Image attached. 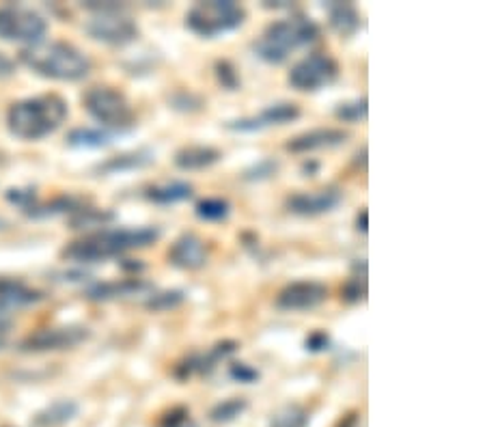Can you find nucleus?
<instances>
[{
    "label": "nucleus",
    "mask_w": 485,
    "mask_h": 427,
    "mask_svg": "<svg viewBox=\"0 0 485 427\" xmlns=\"http://www.w3.org/2000/svg\"><path fill=\"white\" fill-rule=\"evenodd\" d=\"M70 117L67 102L56 93L14 102L7 111V128L22 141H42L54 134Z\"/></svg>",
    "instance_id": "nucleus-1"
},
{
    "label": "nucleus",
    "mask_w": 485,
    "mask_h": 427,
    "mask_svg": "<svg viewBox=\"0 0 485 427\" xmlns=\"http://www.w3.org/2000/svg\"><path fill=\"white\" fill-rule=\"evenodd\" d=\"M160 238L156 227H134V229H102L72 242L63 250L65 259L78 264H95L128 253L134 248H145Z\"/></svg>",
    "instance_id": "nucleus-2"
},
{
    "label": "nucleus",
    "mask_w": 485,
    "mask_h": 427,
    "mask_svg": "<svg viewBox=\"0 0 485 427\" xmlns=\"http://www.w3.org/2000/svg\"><path fill=\"white\" fill-rule=\"evenodd\" d=\"M24 63L37 76L59 82H78L89 76L91 59L82 50L67 42H39L20 53Z\"/></svg>",
    "instance_id": "nucleus-3"
},
{
    "label": "nucleus",
    "mask_w": 485,
    "mask_h": 427,
    "mask_svg": "<svg viewBox=\"0 0 485 427\" xmlns=\"http://www.w3.org/2000/svg\"><path fill=\"white\" fill-rule=\"evenodd\" d=\"M319 37V26L315 20L306 18V15H291V18L272 22L253 44V53L261 61L270 63V65H281L289 59L291 53L309 45Z\"/></svg>",
    "instance_id": "nucleus-4"
},
{
    "label": "nucleus",
    "mask_w": 485,
    "mask_h": 427,
    "mask_svg": "<svg viewBox=\"0 0 485 427\" xmlns=\"http://www.w3.org/2000/svg\"><path fill=\"white\" fill-rule=\"evenodd\" d=\"M247 20V9L231 0H209L197 3L186 14V26L194 35L203 39H214L225 33L236 31Z\"/></svg>",
    "instance_id": "nucleus-5"
},
{
    "label": "nucleus",
    "mask_w": 485,
    "mask_h": 427,
    "mask_svg": "<svg viewBox=\"0 0 485 427\" xmlns=\"http://www.w3.org/2000/svg\"><path fill=\"white\" fill-rule=\"evenodd\" d=\"M84 108L106 130H130L134 125V111L121 91L112 87H91L84 93Z\"/></svg>",
    "instance_id": "nucleus-6"
},
{
    "label": "nucleus",
    "mask_w": 485,
    "mask_h": 427,
    "mask_svg": "<svg viewBox=\"0 0 485 427\" xmlns=\"http://www.w3.org/2000/svg\"><path fill=\"white\" fill-rule=\"evenodd\" d=\"M95 11V15L87 20L84 31L95 42L108 45H128L139 39V26L132 18L121 14V7L117 5H89Z\"/></svg>",
    "instance_id": "nucleus-7"
},
{
    "label": "nucleus",
    "mask_w": 485,
    "mask_h": 427,
    "mask_svg": "<svg viewBox=\"0 0 485 427\" xmlns=\"http://www.w3.org/2000/svg\"><path fill=\"white\" fill-rule=\"evenodd\" d=\"M48 33V22L37 11L26 7H0V39L11 44L35 45L44 42Z\"/></svg>",
    "instance_id": "nucleus-8"
},
{
    "label": "nucleus",
    "mask_w": 485,
    "mask_h": 427,
    "mask_svg": "<svg viewBox=\"0 0 485 427\" xmlns=\"http://www.w3.org/2000/svg\"><path fill=\"white\" fill-rule=\"evenodd\" d=\"M336 76H339V65L333 56L326 53H313L291 67L287 81L296 91L306 93V91H319L335 82Z\"/></svg>",
    "instance_id": "nucleus-9"
},
{
    "label": "nucleus",
    "mask_w": 485,
    "mask_h": 427,
    "mask_svg": "<svg viewBox=\"0 0 485 427\" xmlns=\"http://www.w3.org/2000/svg\"><path fill=\"white\" fill-rule=\"evenodd\" d=\"M89 339V328L84 326H54V328H42L37 333L28 335L22 341V350L24 352H56V350H70Z\"/></svg>",
    "instance_id": "nucleus-10"
},
{
    "label": "nucleus",
    "mask_w": 485,
    "mask_h": 427,
    "mask_svg": "<svg viewBox=\"0 0 485 427\" xmlns=\"http://www.w3.org/2000/svg\"><path fill=\"white\" fill-rule=\"evenodd\" d=\"M328 298V287L317 281H296L276 296V306L283 311H309Z\"/></svg>",
    "instance_id": "nucleus-11"
},
{
    "label": "nucleus",
    "mask_w": 485,
    "mask_h": 427,
    "mask_svg": "<svg viewBox=\"0 0 485 427\" xmlns=\"http://www.w3.org/2000/svg\"><path fill=\"white\" fill-rule=\"evenodd\" d=\"M298 117H300V106L291 104V102H278V104L266 106L259 115L229 121L227 123V128L233 130V132H259V130L272 128V125L291 123Z\"/></svg>",
    "instance_id": "nucleus-12"
},
{
    "label": "nucleus",
    "mask_w": 485,
    "mask_h": 427,
    "mask_svg": "<svg viewBox=\"0 0 485 427\" xmlns=\"http://www.w3.org/2000/svg\"><path fill=\"white\" fill-rule=\"evenodd\" d=\"M341 192L336 188H322L313 192H298L287 199V209L291 214L298 216H319L333 212L336 205L341 203Z\"/></svg>",
    "instance_id": "nucleus-13"
},
{
    "label": "nucleus",
    "mask_w": 485,
    "mask_h": 427,
    "mask_svg": "<svg viewBox=\"0 0 485 427\" xmlns=\"http://www.w3.org/2000/svg\"><path fill=\"white\" fill-rule=\"evenodd\" d=\"M208 244L197 233H184L169 248V261L181 270H199L208 264Z\"/></svg>",
    "instance_id": "nucleus-14"
},
{
    "label": "nucleus",
    "mask_w": 485,
    "mask_h": 427,
    "mask_svg": "<svg viewBox=\"0 0 485 427\" xmlns=\"http://www.w3.org/2000/svg\"><path fill=\"white\" fill-rule=\"evenodd\" d=\"M153 294V285L142 278H123V281L97 283L87 292L89 300H117V298H134V296Z\"/></svg>",
    "instance_id": "nucleus-15"
},
{
    "label": "nucleus",
    "mask_w": 485,
    "mask_h": 427,
    "mask_svg": "<svg viewBox=\"0 0 485 427\" xmlns=\"http://www.w3.org/2000/svg\"><path fill=\"white\" fill-rule=\"evenodd\" d=\"M347 141V132L336 128H317L311 132H305L287 142V151L291 153H311L317 150H330L339 147Z\"/></svg>",
    "instance_id": "nucleus-16"
},
{
    "label": "nucleus",
    "mask_w": 485,
    "mask_h": 427,
    "mask_svg": "<svg viewBox=\"0 0 485 427\" xmlns=\"http://www.w3.org/2000/svg\"><path fill=\"white\" fill-rule=\"evenodd\" d=\"M44 300V294L39 289L28 287L26 283L18 278H3L0 277V311L9 313L14 309H24V306L37 305Z\"/></svg>",
    "instance_id": "nucleus-17"
},
{
    "label": "nucleus",
    "mask_w": 485,
    "mask_h": 427,
    "mask_svg": "<svg viewBox=\"0 0 485 427\" xmlns=\"http://www.w3.org/2000/svg\"><path fill=\"white\" fill-rule=\"evenodd\" d=\"M236 350H238L236 341H222V344H216L208 354H194L190 358H186L181 365H177L175 369L177 378H190L194 374H209L220 358L231 356Z\"/></svg>",
    "instance_id": "nucleus-18"
},
{
    "label": "nucleus",
    "mask_w": 485,
    "mask_h": 427,
    "mask_svg": "<svg viewBox=\"0 0 485 427\" xmlns=\"http://www.w3.org/2000/svg\"><path fill=\"white\" fill-rule=\"evenodd\" d=\"M222 153L209 145H188L175 153V167L181 170H203L220 162Z\"/></svg>",
    "instance_id": "nucleus-19"
},
{
    "label": "nucleus",
    "mask_w": 485,
    "mask_h": 427,
    "mask_svg": "<svg viewBox=\"0 0 485 427\" xmlns=\"http://www.w3.org/2000/svg\"><path fill=\"white\" fill-rule=\"evenodd\" d=\"M328 18L330 26L341 37H352L354 33L361 28V15L352 3H330L328 5Z\"/></svg>",
    "instance_id": "nucleus-20"
},
{
    "label": "nucleus",
    "mask_w": 485,
    "mask_h": 427,
    "mask_svg": "<svg viewBox=\"0 0 485 427\" xmlns=\"http://www.w3.org/2000/svg\"><path fill=\"white\" fill-rule=\"evenodd\" d=\"M78 414V403L72 400H59L50 403L48 408L35 417V427H59L65 425L67 421H72Z\"/></svg>",
    "instance_id": "nucleus-21"
},
{
    "label": "nucleus",
    "mask_w": 485,
    "mask_h": 427,
    "mask_svg": "<svg viewBox=\"0 0 485 427\" xmlns=\"http://www.w3.org/2000/svg\"><path fill=\"white\" fill-rule=\"evenodd\" d=\"M190 197H192V186L186 184V181H169V184L151 186L150 190H147V199L158 205L181 203Z\"/></svg>",
    "instance_id": "nucleus-22"
},
{
    "label": "nucleus",
    "mask_w": 485,
    "mask_h": 427,
    "mask_svg": "<svg viewBox=\"0 0 485 427\" xmlns=\"http://www.w3.org/2000/svg\"><path fill=\"white\" fill-rule=\"evenodd\" d=\"M72 147H84V150H102L112 142V134L100 128H78L67 136Z\"/></svg>",
    "instance_id": "nucleus-23"
},
{
    "label": "nucleus",
    "mask_w": 485,
    "mask_h": 427,
    "mask_svg": "<svg viewBox=\"0 0 485 427\" xmlns=\"http://www.w3.org/2000/svg\"><path fill=\"white\" fill-rule=\"evenodd\" d=\"M231 214V205L225 199H203L197 203V216L208 223H218Z\"/></svg>",
    "instance_id": "nucleus-24"
},
{
    "label": "nucleus",
    "mask_w": 485,
    "mask_h": 427,
    "mask_svg": "<svg viewBox=\"0 0 485 427\" xmlns=\"http://www.w3.org/2000/svg\"><path fill=\"white\" fill-rule=\"evenodd\" d=\"M153 160L150 153H128V156H119V158H112L111 162H106L102 170H108V173H115V170H125V169H141V167H147Z\"/></svg>",
    "instance_id": "nucleus-25"
},
{
    "label": "nucleus",
    "mask_w": 485,
    "mask_h": 427,
    "mask_svg": "<svg viewBox=\"0 0 485 427\" xmlns=\"http://www.w3.org/2000/svg\"><path fill=\"white\" fill-rule=\"evenodd\" d=\"M309 425V414L300 406H287L281 412L274 414L272 427H306Z\"/></svg>",
    "instance_id": "nucleus-26"
},
{
    "label": "nucleus",
    "mask_w": 485,
    "mask_h": 427,
    "mask_svg": "<svg viewBox=\"0 0 485 427\" xmlns=\"http://www.w3.org/2000/svg\"><path fill=\"white\" fill-rule=\"evenodd\" d=\"M335 115H336V119H339V121H345V123L363 121V119L367 117V98L352 100V102H345V104H339L336 106Z\"/></svg>",
    "instance_id": "nucleus-27"
},
{
    "label": "nucleus",
    "mask_w": 485,
    "mask_h": 427,
    "mask_svg": "<svg viewBox=\"0 0 485 427\" xmlns=\"http://www.w3.org/2000/svg\"><path fill=\"white\" fill-rule=\"evenodd\" d=\"M186 300L184 292L179 289H173V292H162V294H151L150 300H147V309L151 311H170L177 309L181 303Z\"/></svg>",
    "instance_id": "nucleus-28"
},
{
    "label": "nucleus",
    "mask_w": 485,
    "mask_h": 427,
    "mask_svg": "<svg viewBox=\"0 0 485 427\" xmlns=\"http://www.w3.org/2000/svg\"><path fill=\"white\" fill-rule=\"evenodd\" d=\"M244 410H247V402L244 400H238V397H233V400H225L212 410V421H216V423H227V421H233L236 417H239Z\"/></svg>",
    "instance_id": "nucleus-29"
},
{
    "label": "nucleus",
    "mask_w": 485,
    "mask_h": 427,
    "mask_svg": "<svg viewBox=\"0 0 485 427\" xmlns=\"http://www.w3.org/2000/svg\"><path fill=\"white\" fill-rule=\"evenodd\" d=\"M216 73H218V81L222 82V87L225 89L236 91L239 87V76L236 73V67H233L229 61L216 63Z\"/></svg>",
    "instance_id": "nucleus-30"
},
{
    "label": "nucleus",
    "mask_w": 485,
    "mask_h": 427,
    "mask_svg": "<svg viewBox=\"0 0 485 427\" xmlns=\"http://www.w3.org/2000/svg\"><path fill=\"white\" fill-rule=\"evenodd\" d=\"M229 374L233 380H238V383H244V384H253L259 380V372H257L255 367L247 365V363H233Z\"/></svg>",
    "instance_id": "nucleus-31"
},
{
    "label": "nucleus",
    "mask_w": 485,
    "mask_h": 427,
    "mask_svg": "<svg viewBox=\"0 0 485 427\" xmlns=\"http://www.w3.org/2000/svg\"><path fill=\"white\" fill-rule=\"evenodd\" d=\"M162 427H194V423L190 421V412H188L186 408H175L162 419Z\"/></svg>",
    "instance_id": "nucleus-32"
},
{
    "label": "nucleus",
    "mask_w": 485,
    "mask_h": 427,
    "mask_svg": "<svg viewBox=\"0 0 485 427\" xmlns=\"http://www.w3.org/2000/svg\"><path fill=\"white\" fill-rule=\"evenodd\" d=\"M364 292H367V287H364V278H352L341 294H344L347 303H358V300L364 298Z\"/></svg>",
    "instance_id": "nucleus-33"
},
{
    "label": "nucleus",
    "mask_w": 485,
    "mask_h": 427,
    "mask_svg": "<svg viewBox=\"0 0 485 427\" xmlns=\"http://www.w3.org/2000/svg\"><path fill=\"white\" fill-rule=\"evenodd\" d=\"M328 347V335L322 333V330H315L309 339H306V350L311 352H322Z\"/></svg>",
    "instance_id": "nucleus-34"
},
{
    "label": "nucleus",
    "mask_w": 485,
    "mask_h": 427,
    "mask_svg": "<svg viewBox=\"0 0 485 427\" xmlns=\"http://www.w3.org/2000/svg\"><path fill=\"white\" fill-rule=\"evenodd\" d=\"M9 333H11V320H9V313L0 311V350H3V347L7 345Z\"/></svg>",
    "instance_id": "nucleus-35"
},
{
    "label": "nucleus",
    "mask_w": 485,
    "mask_h": 427,
    "mask_svg": "<svg viewBox=\"0 0 485 427\" xmlns=\"http://www.w3.org/2000/svg\"><path fill=\"white\" fill-rule=\"evenodd\" d=\"M15 73V63L9 59V56H5L3 53H0V81L3 78H9Z\"/></svg>",
    "instance_id": "nucleus-36"
},
{
    "label": "nucleus",
    "mask_w": 485,
    "mask_h": 427,
    "mask_svg": "<svg viewBox=\"0 0 485 427\" xmlns=\"http://www.w3.org/2000/svg\"><path fill=\"white\" fill-rule=\"evenodd\" d=\"M369 214H367V209H361V214H358V218H356V229L358 231H363V233H367L369 229Z\"/></svg>",
    "instance_id": "nucleus-37"
}]
</instances>
